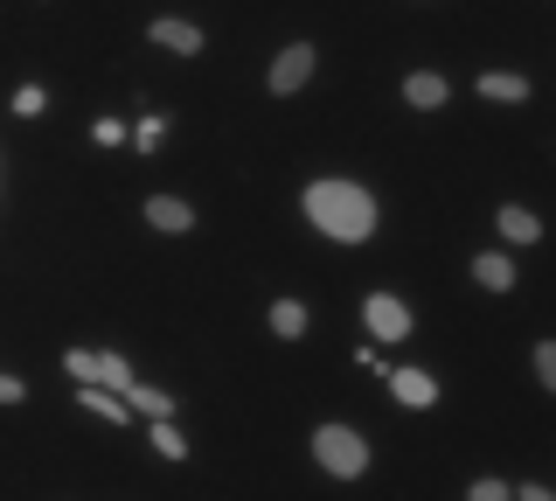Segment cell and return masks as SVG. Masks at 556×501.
Instances as JSON below:
<instances>
[{
    "instance_id": "obj_1",
    "label": "cell",
    "mask_w": 556,
    "mask_h": 501,
    "mask_svg": "<svg viewBox=\"0 0 556 501\" xmlns=\"http://www.w3.org/2000/svg\"><path fill=\"white\" fill-rule=\"evenodd\" d=\"M306 223L320 237H334V245H362V237L376 230V196L369 188H355V181H313L306 188Z\"/></svg>"
},
{
    "instance_id": "obj_2",
    "label": "cell",
    "mask_w": 556,
    "mask_h": 501,
    "mask_svg": "<svg viewBox=\"0 0 556 501\" xmlns=\"http://www.w3.org/2000/svg\"><path fill=\"white\" fill-rule=\"evenodd\" d=\"M313 460H320L334 480H362V474H369V446H362V431H348V425H320V431H313Z\"/></svg>"
},
{
    "instance_id": "obj_3",
    "label": "cell",
    "mask_w": 556,
    "mask_h": 501,
    "mask_svg": "<svg viewBox=\"0 0 556 501\" xmlns=\"http://www.w3.org/2000/svg\"><path fill=\"white\" fill-rule=\"evenodd\" d=\"M63 370L77 376V384H104V390H126V384H132V362H118V355H84V349H70Z\"/></svg>"
},
{
    "instance_id": "obj_4",
    "label": "cell",
    "mask_w": 556,
    "mask_h": 501,
    "mask_svg": "<svg viewBox=\"0 0 556 501\" xmlns=\"http://www.w3.org/2000/svg\"><path fill=\"white\" fill-rule=\"evenodd\" d=\"M362 321H369L376 341H404L410 335V306L390 300V292H369V300H362Z\"/></svg>"
},
{
    "instance_id": "obj_5",
    "label": "cell",
    "mask_w": 556,
    "mask_h": 501,
    "mask_svg": "<svg viewBox=\"0 0 556 501\" xmlns=\"http://www.w3.org/2000/svg\"><path fill=\"white\" fill-rule=\"evenodd\" d=\"M306 77H313V49H306V42L278 49V63H271V91H278V98H292Z\"/></svg>"
},
{
    "instance_id": "obj_6",
    "label": "cell",
    "mask_w": 556,
    "mask_h": 501,
    "mask_svg": "<svg viewBox=\"0 0 556 501\" xmlns=\"http://www.w3.org/2000/svg\"><path fill=\"white\" fill-rule=\"evenodd\" d=\"M147 36L161 42V49H174V57H202V28H195V22H181V14H161Z\"/></svg>"
},
{
    "instance_id": "obj_7",
    "label": "cell",
    "mask_w": 556,
    "mask_h": 501,
    "mask_svg": "<svg viewBox=\"0 0 556 501\" xmlns=\"http://www.w3.org/2000/svg\"><path fill=\"white\" fill-rule=\"evenodd\" d=\"M390 397H396V404H410V411H425V404H439V384H431V370H396L390 376Z\"/></svg>"
},
{
    "instance_id": "obj_8",
    "label": "cell",
    "mask_w": 556,
    "mask_h": 501,
    "mask_svg": "<svg viewBox=\"0 0 556 501\" xmlns=\"http://www.w3.org/2000/svg\"><path fill=\"white\" fill-rule=\"evenodd\" d=\"M77 404L91 411V418H112V425H126V397H118V390H104V384H77Z\"/></svg>"
},
{
    "instance_id": "obj_9",
    "label": "cell",
    "mask_w": 556,
    "mask_h": 501,
    "mask_svg": "<svg viewBox=\"0 0 556 501\" xmlns=\"http://www.w3.org/2000/svg\"><path fill=\"white\" fill-rule=\"evenodd\" d=\"M473 279H480L486 292H508V286H515V258H508V251H480V258H473Z\"/></svg>"
},
{
    "instance_id": "obj_10",
    "label": "cell",
    "mask_w": 556,
    "mask_h": 501,
    "mask_svg": "<svg viewBox=\"0 0 556 501\" xmlns=\"http://www.w3.org/2000/svg\"><path fill=\"white\" fill-rule=\"evenodd\" d=\"M404 98H410L417 112H439V105H445V77H439V71H410V77H404Z\"/></svg>"
},
{
    "instance_id": "obj_11",
    "label": "cell",
    "mask_w": 556,
    "mask_h": 501,
    "mask_svg": "<svg viewBox=\"0 0 556 501\" xmlns=\"http://www.w3.org/2000/svg\"><path fill=\"white\" fill-rule=\"evenodd\" d=\"M147 223H153V230H188L195 210H188L181 196H147Z\"/></svg>"
},
{
    "instance_id": "obj_12",
    "label": "cell",
    "mask_w": 556,
    "mask_h": 501,
    "mask_svg": "<svg viewBox=\"0 0 556 501\" xmlns=\"http://www.w3.org/2000/svg\"><path fill=\"white\" fill-rule=\"evenodd\" d=\"M118 397H126V411H147V418H174V397H167V390H153V384H139V376H132V384L118 390Z\"/></svg>"
},
{
    "instance_id": "obj_13",
    "label": "cell",
    "mask_w": 556,
    "mask_h": 501,
    "mask_svg": "<svg viewBox=\"0 0 556 501\" xmlns=\"http://www.w3.org/2000/svg\"><path fill=\"white\" fill-rule=\"evenodd\" d=\"M480 98H494V105H521V98H529V77H515V71H486V77H480Z\"/></svg>"
},
{
    "instance_id": "obj_14",
    "label": "cell",
    "mask_w": 556,
    "mask_h": 501,
    "mask_svg": "<svg viewBox=\"0 0 556 501\" xmlns=\"http://www.w3.org/2000/svg\"><path fill=\"white\" fill-rule=\"evenodd\" d=\"M501 237H508V245H535V237H543V223L508 202V210H501Z\"/></svg>"
},
{
    "instance_id": "obj_15",
    "label": "cell",
    "mask_w": 556,
    "mask_h": 501,
    "mask_svg": "<svg viewBox=\"0 0 556 501\" xmlns=\"http://www.w3.org/2000/svg\"><path fill=\"white\" fill-rule=\"evenodd\" d=\"M271 335H278V341H300V335H306V306H300V300H278V306H271Z\"/></svg>"
},
{
    "instance_id": "obj_16",
    "label": "cell",
    "mask_w": 556,
    "mask_h": 501,
    "mask_svg": "<svg viewBox=\"0 0 556 501\" xmlns=\"http://www.w3.org/2000/svg\"><path fill=\"white\" fill-rule=\"evenodd\" d=\"M153 453H161V460H188V439L174 431V418H153Z\"/></svg>"
},
{
    "instance_id": "obj_17",
    "label": "cell",
    "mask_w": 556,
    "mask_h": 501,
    "mask_svg": "<svg viewBox=\"0 0 556 501\" xmlns=\"http://www.w3.org/2000/svg\"><path fill=\"white\" fill-rule=\"evenodd\" d=\"M535 384L556 390V341H535Z\"/></svg>"
},
{
    "instance_id": "obj_18",
    "label": "cell",
    "mask_w": 556,
    "mask_h": 501,
    "mask_svg": "<svg viewBox=\"0 0 556 501\" xmlns=\"http://www.w3.org/2000/svg\"><path fill=\"white\" fill-rule=\"evenodd\" d=\"M42 105H49V91H42V84H22V91H14V112H22V118H35Z\"/></svg>"
},
{
    "instance_id": "obj_19",
    "label": "cell",
    "mask_w": 556,
    "mask_h": 501,
    "mask_svg": "<svg viewBox=\"0 0 556 501\" xmlns=\"http://www.w3.org/2000/svg\"><path fill=\"white\" fill-rule=\"evenodd\" d=\"M466 501H515V494H508V480L486 474V480H473V488H466Z\"/></svg>"
},
{
    "instance_id": "obj_20",
    "label": "cell",
    "mask_w": 556,
    "mask_h": 501,
    "mask_svg": "<svg viewBox=\"0 0 556 501\" xmlns=\"http://www.w3.org/2000/svg\"><path fill=\"white\" fill-rule=\"evenodd\" d=\"M91 140H98V147H118V140H126V126H118V118H98Z\"/></svg>"
},
{
    "instance_id": "obj_21",
    "label": "cell",
    "mask_w": 556,
    "mask_h": 501,
    "mask_svg": "<svg viewBox=\"0 0 556 501\" xmlns=\"http://www.w3.org/2000/svg\"><path fill=\"white\" fill-rule=\"evenodd\" d=\"M132 147H161V118H153V112H147V118H139V133H132Z\"/></svg>"
},
{
    "instance_id": "obj_22",
    "label": "cell",
    "mask_w": 556,
    "mask_h": 501,
    "mask_svg": "<svg viewBox=\"0 0 556 501\" xmlns=\"http://www.w3.org/2000/svg\"><path fill=\"white\" fill-rule=\"evenodd\" d=\"M22 397H28L22 376H0V404H22Z\"/></svg>"
},
{
    "instance_id": "obj_23",
    "label": "cell",
    "mask_w": 556,
    "mask_h": 501,
    "mask_svg": "<svg viewBox=\"0 0 556 501\" xmlns=\"http://www.w3.org/2000/svg\"><path fill=\"white\" fill-rule=\"evenodd\" d=\"M515 501H556V494H549V488H543V480H529V488H521V494H515Z\"/></svg>"
}]
</instances>
